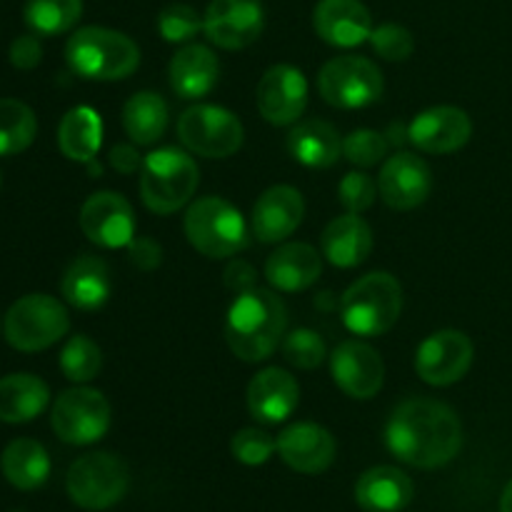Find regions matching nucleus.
Returning <instances> with one entry per match:
<instances>
[{
	"instance_id": "obj_16",
	"label": "nucleus",
	"mask_w": 512,
	"mask_h": 512,
	"mask_svg": "<svg viewBox=\"0 0 512 512\" xmlns=\"http://www.w3.org/2000/svg\"><path fill=\"white\" fill-rule=\"evenodd\" d=\"M330 375L348 398L370 400L385 383V363L373 345L363 340H343L330 353Z\"/></svg>"
},
{
	"instance_id": "obj_25",
	"label": "nucleus",
	"mask_w": 512,
	"mask_h": 512,
	"mask_svg": "<svg viewBox=\"0 0 512 512\" xmlns=\"http://www.w3.org/2000/svg\"><path fill=\"white\" fill-rule=\"evenodd\" d=\"M320 250L335 268H358L373 250V230L358 213L338 215L325 225Z\"/></svg>"
},
{
	"instance_id": "obj_40",
	"label": "nucleus",
	"mask_w": 512,
	"mask_h": 512,
	"mask_svg": "<svg viewBox=\"0 0 512 512\" xmlns=\"http://www.w3.org/2000/svg\"><path fill=\"white\" fill-rule=\"evenodd\" d=\"M343 155L358 168H373L388 155V140L375 130H353L343 138Z\"/></svg>"
},
{
	"instance_id": "obj_17",
	"label": "nucleus",
	"mask_w": 512,
	"mask_h": 512,
	"mask_svg": "<svg viewBox=\"0 0 512 512\" xmlns=\"http://www.w3.org/2000/svg\"><path fill=\"white\" fill-rule=\"evenodd\" d=\"M378 193L393 210H415L433 193V170L420 155L395 153L378 175Z\"/></svg>"
},
{
	"instance_id": "obj_2",
	"label": "nucleus",
	"mask_w": 512,
	"mask_h": 512,
	"mask_svg": "<svg viewBox=\"0 0 512 512\" xmlns=\"http://www.w3.org/2000/svg\"><path fill=\"white\" fill-rule=\"evenodd\" d=\"M288 330V308L265 288L235 295L225 315V340L233 355L245 363H263L278 350Z\"/></svg>"
},
{
	"instance_id": "obj_46",
	"label": "nucleus",
	"mask_w": 512,
	"mask_h": 512,
	"mask_svg": "<svg viewBox=\"0 0 512 512\" xmlns=\"http://www.w3.org/2000/svg\"><path fill=\"white\" fill-rule=\"evenodd\" d=\"M500 512H512V480L503 490V498H500Z\"/></svg>"
},
{
	"instance_id": "obj_18",
	"label": "nucleus",
	"mask_w": 512,
	"mask_h": 512,
	"mask_svg": "<svg viewBox=\"0 0 512 512\" xmlns=\"http://www.w3.org/2000/svg\"><path fill=\"white\" fill-rule=\"evenodd\" d=\"M473 135V120L463 108L435 105L423 110L408 125V140L430 155H448L463 148Z\"/></svg>"
},
{
	"instance_id": "obj_15",
	"label": "nucleus",
	"mask_w": 512,
	"mask_h": 512,
	"mask_svg": "<svg viewBox=\"0 0 512 512\" xmlns=\"http://www.w3.org/2000/svg\"><path fill=\"white\" fill-rule=\"evenodd\" d=\"M260 115L270 125H293L308 108V80L295 65L280 63L265 70L255 90Z\"/></svg>"
},
{
	"instance_id": "obj_23",
	"label": "nucleus",
	"mask_w": 512,
	"mask_h": 512,
	"mask_svg": "<svg viewBox=\"0 0 512 512\" xmlns=\"http://www.w3.org/2000/svg\"><path fill=\"white\" fill-rule=\"evenodd\" d=\"M323 273L320 253L308 243H285L265 260V280L278 293H300L318 283Z\"/></svg>"
},
{
	"instance_id": "obj_5",
	"label": "nucleus",
	"mask_w": 512,
	"mask_h": 512,
	"mask_svg": "<svg viewBox=\"0 0 512 512\" xmlns=\"http://www.w3.org/2000/svg\"><path fill=\"white\" fill-rule=\"evenodd\" d=\"M200 183V170L193 155L180 148H158L140 168V198L145 208L170 215L188 205Z\"/></svg>"
},
{
	"instance_id": "obj_43",
	"label": "nucleus",
	"mask_w": 512,
	"mask_h": 512,
	"mask_svg": "<svg viewBox=\"0 0 512 512\" xmlns=\"http://www.w3.org/2000/svg\"><path fill=\"white\" fill-rule=\"evenodd\" d=\"M128 260L143 273H150L163 263V248L153 238H133L128 243Z\"/></svg>"
},
{
	"instance_id": "obj_22",
	"label": "nucleus",
	"mask_w": 512,
	"mask_h": 512,
	"mask_svg": "<svg viewBox=\"0 0 512 512\" xmlns=\"http://www.w3.org/2000/svg\"><path fill=\"white\" fill-rule=\"evenodd\" d=\"M300 403V385L288 370L265 368L250 380L248 410L258 423L278 425L295 413Z\"/></svg>"
},
{
	"instance_id": "obj_24",
	"label": "nucleus",
	"mask_w": 512,
	"mask_h": 512,
	"mask_svg": "<svg viewBox=\"0 0 512 512\" xmlns=\"http://www.w3.org/2000/svg\"><path fill=\"white\" fill-rule=\"evenodd\" d=\"M60 293H63L65 303L83 310V313L100 310L108 303L110 293H113V278H110L108 263L98 255L75 258L65 270Z\"/></svg>"
},
{
	"instance_id": "obj_38",
	"label": "nucleus",
	"mask_w": 512,
	"mask_h": 512,
	"mask_svg": "<svg viewBox=\"0 0 512 512\" xmlns=\"http://www.w3.org/2000/svg\"><path fill=\"white\" fill-rule=\"evenodd\" d=\"M275 450H278V440L260 428H243L230 440V453H233V458L238 463L248 465V468L265 465L273 458Z\"/></svg>"
},
{
	"instance_id": "obj_37",
	"label": "nucleus",
	"mask_w": 512,
	"mask_h": 512,
	"mask_svg": "<svg viewBox=\"0 0 512 512\" xmlns=\"http://www.w3.org/2000/svg\"><path fill=\"white\" fill-rule=\"evenodd\" d=\"M203 30V15L188 3H170L158 13V33L168 43H188Z\"/></svg>"
},
{
	"instance_id": "obj_26",
	"label": "nucleus",
	"mask_w": 512,
	"mask_h": 512,
	"mask_svg": "<svg viewBox=\"0 0 512 512\" xmlns=\"http://www.w3.org/2000/svg\"><path fill=\"white\" fill-rule=\"evenodd\" d=\"M170 88L178 98H205L218 85L220 63L208 45L190 43L180 48L170 60Z\"/></svg>"
},
{
	"instance_id": "obj_1",
	"label": "nucleus",
	"mask_w": 512,
	"mask_h": 512,
	"mask_svg": "<svg viewBox=\"0 0 512 512\" xmlns=\"http://www.w3.org/2000/svg\"><path fill=\"white\" fill-rule=\"evenodd\" d=\"M385 445L405 465L443 468L463 448V425L450 405L433 398H410L390 415Z\"/></svg>"
},
{
	"instance_id": "obj_13",
	"label": "nucleus",
	"mask_w": 512,
	"mask_h": 512,
	"mask_svg": "<svg viewBox=\"0 0 512 512\" xmlns=\"http://www.w3.org/2000/svg\"><path fill=\"white\" fill-rule=\"evenodd\" d=\"M265 10L260 0H210L203 15V33L223 50H243L260 38Z\"/></svg>"
},
{
	"instance_id": "obj_35",
	"label": "nucleus",
	"mask_w": 512,
	"mask_h": 512,
	"mask_svg": "<svg viewBox=\"0 0 512 512\" xmlns=\"http://www.w3.org/2000/svg\"><path fill=\"white\" fill-rule=\"evenodd\" d=\"M103 368V355L88 335H73L60 350V370L73 383H90Z\"/></svg>"
},
{
	"instance_id": "obj_21",
	"label": "nucleus",
	"mask_w": 512,
	"mask_h": 512,
	"mask_svg": "<svg viewBox=\"0 0 512 512\" xmlns=\"http://www.w3.org/2000/svg\"><path fill=\"white\" fill-rule=\"evenodd\" d=\"M278 453L295 473L318 475L333 465L335 438L318 423H295L278 435Z\"/></svg>"
},
{
	"instance_id": "obj_28",
	"label": "nucleus",
	"mask_w": 512,
	"mask_h": 512,
	"mask_svg": "<svg viewBox=\"0 0 512 512\" xmlns=\"http://www.w3.org/2000/svg\"><path fill=\"white\" fill-rule=\"evenodd\" d=\"M288 150L305 168L325 170L333 168L343 155V138L325 120H300L288 133Z\"/></svg>"
},
{
	"instance_id": "obj_31",
	"label": "nucleus",
	"mask_w": 512,
	"mask_h": 512,
	"mask_svg": "<svg viewBox=\"0 0 512 512\" xmlns=\"http://www.w3.org/2000/svg\"><path fill=\"white\" fill-rule=\"evenodd\" d=\"M5 480L18 490H38L50 478V455L38 440L18 438L0 455Z\"/></svg>"
},
{
	"instance_id": "obj_36",
	"label": "nucleus",
	"mask_w": 512,
	"mask_h": 512,
	"mask_svg": "<svg viewBox=\"0 0 512 512\" xmlns=\"http://www.w3.org/2000/svg\"><path fill=\"white\" fill-rule=\"evenodd\" d=\"M283 358L293 368L315 370L328 358V348H325V340L315 330L295 328L293 333L283 338Z\"/></svg>"
},
{
	"instance_id": "obj_4",
	"label": "nucleus",
	"mask_w": 512,
	"mask_h": 512,
	"mask_svg": "<svg viewBox=\"0 0 512 512\" xmlns=\"http://www.w3.org/2000/svg\"><path fill=\"white\" fill-rule=\"evenodd\" d=\"M403 310V288L398 278L385 270L363 275L345 290L340 300L343 325L353 335L378 338L385 335L400 318Z\"/></svg>"
},
{
	"instance_id": "obj_3",
	"label": "nucleus",
	"mask_w": 512,
	"mask_h": 512,
	"mask_svg": "<svg viewBox=\"0 0 512 512\" xmlns=\"http://www.w3.org/2000/svg\"><path fill=\"white\" fill-rule=\"evenodd\" d=\"M65 63L78 78L85 80H123L138 70L140 48L120 30L88 25L70 35L65 45Z\"/></svg>"
},
{
	"instance_id": "obj_47",
	"label": "nucleus",
	"mask_w": 512,
	"mask_h": 512,
	"mask_svg": "<svg viewBox=\"0 0 512 512\" xmlns=\"http://www.w3.org/2000/svg\"><path fill=\"white\" fill-rule=\"evenodd\" d=\"M13 512H23V510H13Z\"/></svg>"
},
{
	"instance_id": "obj_7",
	"label": "nucleus",
	"mask_w": 512,
	"mask_h": 512,
	"mask_svg": "<svg viewBox=\"0 0 512 512\" xmlns=\"http://www.w3.org/2000/svg\"><path fill=\"white\" fill-rule=\"evenodd\" d=\"M70 330L68 308L45 293L23 295L10 305L3 333L10 348L20 353H40L63 340Z\"/></svg>"
},
{
	"instance_id": "obj_20",
	"label": "nucleus",
	"mask_w": 512,
	"mask_h": 512,
	"mask_svg": "<svg viewBox=\"0 0 512 512\" xmlns=\"http://www.w3.org/2000/svg\"><path fill=\"white\" fill-rule=\"evenodd\" d=\"M313 28L333 48H355L370 40L373 15L363 0H320L313 10Z\"/></svg>"
},
{
	"instance_id": "obj_6",
	"label": "nucleus",
	"mask_w": 512,
	"mask_h": 512,
	"mask_svg": "<svg viewBox=\"0 0 512 512\" xmlns=\"http://www.w3.org/2000/svg\"><path fill=\"white\" fill-rule=\"evenodd\" d=\"M185 235L205 258H233L248 248V223L230 200L208 195L185 213Z\"/></svg>"
},
{
	"instance_id": "obj_34",
	"label": "nucleus",
	"mask_w": 512,
	"mask_h": 512,
	"mask_svg": "<svg viewBox=\"0 0 512 512\" xmlns=\"http://www.w3.org/2000/svg\"><path fill=\"white\" fill-rule=\"evenodd\" d=\"M38 135L33 108L15 98H0V155H18Z\"/></svg>"
},
{
	"instance_id": "obj_45",
	"label": "nucleus",
	"mask_w": 512,
	"mask_h": 512,
	"mask_svg": "<svg viewBox=\"0 0 512 512\" xmlns=\"http://www.w3.org/2000/svg\"><path fill=\"white\" fill-rule=\"evenodd\" d=\"M108 163H110V168L118 170L120 175H133L143 168V158H140L138 148H135V145H128V143L115 145L108 155Z\"/></svg>"
},
{
	"instance_id": "obj_19",
	"label": "nucleus",
	"mask_w": 512,
	"mask_h": 512,
	"mask_svg": "<svg viewBox=\"0 0 512 512\" xmlns=\"http://www.w3.org/2000/svg\"><path fill=\"white\" fill-rule=\"evenodd\" d=\"M305 215V200L293 185H273L253 205L250 230L260 243H280L298 230Z\"/></svg>"
},
{
	"instance_id": "obj_33",
	"label": "nucleus",
	"mask_w": 512,
	"mask_h": 512,
	"mask_svg": "<svg viewBox=\"0 0 512 512\" xmlns=\"http://www.w3.org/2000/svg\"><path fill=\"white\" fill-rule=\"evenodd\" d=\"M83 15V0H28L23 8L25 25L35 35H63L75 28Z\"/></svg>"
},
{
	"instance_id": "obj_30",
	"label": "nucleus",
	"mask_w": 512,
	"mask_h": 512,
	"mask_svg": "<svg viewBox=\"0 0 512 512\" xmlns=\"http://www.w3.org/2000/svg\"><path fill=\"white\" fill-rule=\"evenodd\" d=\"M103 145V120L88 105L70 108L58 125L60 153L75 163H90Z\"/></svg>"
},
{
	"instance_id": "obj_11",
	"label": "nucleus",
	"mask_w": 512,
	"mask_h": 512,
	"mask_svg": "<svg viewBox=\"0 0 512 512\" xmlns=\"http://www.w3.org/2000/svg\"><path fill=\"white\" fill-rule=\"evenodd\" d=\"M50 425L63 443L93 445L110 430V403L100 390L70 388L55 400Z\"/></svg>"
},
{
	"instance_id": "obj_29",
	"label": "nucleus",
	"mask_w": 512,
	"mask_h": 512,
	"mask_svg": "<svg viewBox=\"0 0 512 512\" xmlns=\"http://www.w3.org/2000/svg\"><path fill=\"white\" fill-rule=\"evenodd\" d=\"M50 403V388L45 380L30 373H13L0 380V420L5 423H30Z\"/></svg>"
},
{
	"instance_id": "obj_8",
	"label": "nucleus",
	"mask_w": 512,
	"mask_h": 512,
	"mask_svg": "<svg viewBox=\"0 0 512 512\" xmlns=\"http://www.w3.org/2000/svg\"><path fill=\"white\" fill-rule=\"evenodd\" d=\"M65 488L78 508L108 510L128 493V465L113 453H88L70 465Z\"/></svg>"
},
{
	"instance_id": "obj_44",
	"label": "nucleus",
	"mask_w": 512,
	"mask_h": 512,
	"mask_svg": "<svg viewBox=\"0 0 512 512\" xmlns=\"http://www.w3.org/2000/svg\"><path fill=\"white\" fill-rule=\"evenodd\" d=\"M225 288L233 290L235 295L258 288V275H255L253 265L245 263V260H233V263L225 268Z\"/></svg>"
},
{
	"instance_id": "obj_10",
	"label": "nucleus",
	"mask_w": 512,
	"mask_h": 512,
	"mask_svg": "<svg viewBox=\"0 0 512 512\" xmlns=\"http://www.w3.org/2000/svg\"><path fill=\"white\" fill-rule=\"evenodd\" d=\"M178 138L200 158H230L243 145L245 130L238 115L228 108L200 103L180 115Z\"/></svg>"
},
{
	"instance_id": "obj_12",
	"label": "nucleus",
	"mask_w": 512,
	"mask_h": 512,
	"mask_svg": "<svg viewBox=\"0 0 512 512\" xmlns=\"http://www.w3.org/2000/svg\"><path fill=\"white\" fill-rule=\"evenodd\" d=\"M473 340L460 330H438L420 343L415 370L420 380L433 388H448L463 380L473 365Z\"/></svg>"
},
{
	"instance_id": "obj_9",
	"label": "nucleus",
	"mask_w": 512,
	"mask_h": 512,
	"mask_svg": "<svg viewBox=\"0 0 512 512\" xmlns=\"http://www.w3.org/2000/svg\"><path fill=\"white\" fill-rule=\"evenodd\" d=\"M383 73L363 55H338L328 60L318 75L323 100L340 110L368 108L383 95Z\"/></svg>"
},
{
	"instance_id": "obj_42",
	"label": "nucleus",
	"mask_w": 512,
	"mask_h": 512,
	"mask_svg": "<svg viewBox=\"0 0 512 512\" xmlns=\"http://www.w3.org/2000/svg\"><path fill=\"white\" fill-rule=\"evenodd\" d=\"M8 58L18 70L38 68L40 60H43V45H40L38 35H18V38L10 43Z\"/></svg>"
},
{
	"instance_id": "obj_14",
	"label": "nucleus",
	"mask_w": 512,
	"mask_h": 512,
	"mask_svg": "<svg viewBox=\"0 0 512 512\" xmlns=\"http://www.w3.org/2000/svg\"><path fill=\"white\" fill-rule=\"evenodd\" d=\"M80 230L98 248H128L135 238L133 205L113 190L93 193L80 208Z\"/></svg>"
},
{
	"instance_id": "obj_32",
	"label": "nucleus",
	"mask_w": 512,
	"mask_h": 512,
	"mask_svg": "<svg viewBox=\"0 0 512 512\" xmlns=\"http://www.w3.org/2000/svg\"><path fill=\"white\" fill-rule=\"evenodd\" d=\"M168 103L153 90L135 93L123 108V128L135 145H153L168 130Z\"/></svg>"
},
{
	"instance_id": "obj_27",
	"label": "nucleus",
	"mask_w": 512,
	"mask_h": 512,
	"mask_svg": "<svg viewBox=\"0 0 512 512\" xmlns=\"http://www.w3.org/2000/svg\"><path fill=\"white\" fill-rule=\"evenodd\" d=\"M413 480L393 465H378L360 475L355 500L365 512H400L413 503Z\"/></svg>"
},
{
	"instance_id": "obj_41",
	"label": "nucleus",
	"mask_w": 512,
	"mask_h": 512,
	"mask_svg": "<svg viewBox=\"0 0 512 512\" xmlns=\"http://www.w3.org/2000/svg\"><path fill=\"white\" fill-rule=\"evenodd\" d=\"M378 183L365 173H348L338 185V198L348 213H365L375 203Z\"/></svg>"
},
{
	"instance_id": "obj_39",
	"label": "nucleus",
	"mask_w": 512,
	"mask_h": 512,
	"mask_svg": "<svg viewBox=\"0 0 512 512\" xmlns=\"http://www.w3.org/2000/svg\"><path fill=\"white\" fill-rule=\"evenodd\" d=\"M370 45H373V50L383 60L403 63V60H408L413 55L415 38L405 25L383 23L378 28H373V33H370Z\"/></svg>"
}]
</instances>
